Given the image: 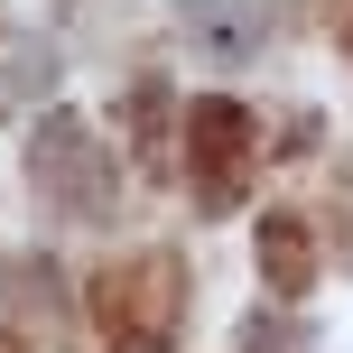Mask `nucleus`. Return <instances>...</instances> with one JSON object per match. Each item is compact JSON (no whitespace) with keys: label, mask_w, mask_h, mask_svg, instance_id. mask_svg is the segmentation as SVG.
I'll return each mask as SVG.
<instances>
[{"label":"nucleus","mask_w":353,"mask_h":353,"mask_svg":"<svg viewBox=\"0 0 353 353\" xmlns=\"http://www.w3.org/2000/svg\"><path fill=\"white\" fill-rule=\"evenodd\" d=\"M37 176H47V195L56 205H103V159H93V140H84V121H47V140H37Z\"/></svg>","instance_id":"1"},{"label":"nucleus","mask_w":353,"mask_h":353,"mask_svg":"<svg viewBox=\"0 0 353 353\" xmlns=\"http://www.w3.org/2000/svg\"><path fill=\"white\" fill-rule=\"evenodd\" d=\"M195 176H205V205H223V195L242 186V112L232 103L195 112Z\"/></svg>","instance_id":"2"},{"label":"nucleus","mask_w":353,"mask_h":353,"mask_svg":"<svg viewBox=\"0 0 353 353\" xmlns=\"http://www.w3.org/2000/svg\"><path fill=\"white\" fill-rule=\"evenodd\" d=\"M261 251H270V279H279V288H307V270H316V242H307V223H298V214H279V223L261 232Z\"/></svg>","instance_id":"3"},{"label":"nucleus","mask_w":353,"mask_h":353,"mask_svg":"<svg viewBox=\"0 0 353 353\" xmlns=\"http://www.w3.org/2000/svg\"><path fill=\"white\" fill-rule=\"evenodd\" d=\"M0 353H19V344H10V335H0Z\"/></svg>","instance_id":"4"}]
</instances>
